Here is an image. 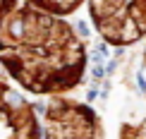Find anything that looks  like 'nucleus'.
I'll list each match as a JSON object with an SVG mask.
<instances>
[{
  "label": "nucleus",
  "mask_w": 146,
  "mask_h": 139,
  "mask_svg": "<svg viewBox=\"0 0 146 139\" xmlns=\"http://www.w3.org/2000/svg\"><path fill=\"white\" fill-rule=\"evenodd\" d=\"M27 3H31L36 7L46 10V12H53V15L70 17V15H74L86 0H27Z\"/></svg>",
  "instance_id": "obj_5"
},
{
  "label": "nucleus",
  "mask_w": 146,
  "mask_h": 139,
  "mask_svg": "<svg viewBox=\"0 0 146 139\" xmlns=\"http://www.w3.org/2000/svg\"><path fill=\"white\" fill-rule=\"evenodd\" d=\"M41 122L43 139H106L98 113L70 96H53L43 108Z\"/></svg>",
  "instance_id": "obj_3"
},
{
  "label": "nucleus",
  "mask_w": 146,
  "mask_h": 139,
  "mask_svg": "<svg viewBox=\"0 0 146 139\" xmlns=\"http://www.w3.org/2000/svg\"><path fill=\"white\" fill-rule=\"evenodd\" d=\"M139 82H141V91L146 96V48H144V55H141V70H139Z\"/></svg>",
  "instance_id": "obj_8"
},
{
  "label": "nucleus",
  "mask_w": 146,
  "mask_h": 139,
  "mask_svg": "<svg viewBox=\"0 0 146 139\" xmlns=\"http://www.w3.org/2000/svg\"><path fill=\"white\" fill-rule=\"evenodd\" d=\"M0 139H43L36 106L5 79H0Z\"/></svg>",
  "instance_id": "obj_4"
},
{
  "label": "nucleus",
  "mask_w": 146,
  "mask_h": 139,
  "mask_svg": "<svg viewBox=\"0 0 146 139\" xmlns=\"http://www.w3.org/2000/svg\"><path fill=\"white\" fill-rule=\"evenodd\" d=\"M96 31L110 46H134L146 39V0H86Z\"/></svg>",
  "instance_id": "obj_2"
},
{
  "label": "nucleus",
  "mask_w": 146,
  "mask_h": 139,
  "mask_svg": "<svg viewBox=\"0 0 146 139\" xmlns=\"http://www.w3.org/2000/svg\"><path fill=\"white\" fill-rule=\"evenodd\" d=\"M86 43L67 17L24 0L0 29V67L34 96H67L86 74Z\"/></svg>",
  "instance_id": "obj_1"
},
{
  "label": "nucleus",
  "mask_w": 146,
  "mask_h": 139,
  "mask_svg": "<svg viewBox=\"0 0 146 139\" xmlns=\"http://www.w3.org/2000/svg\"><path fill=\"white\" fill-rule=\"evenodd\" d=\"M19 5V0H0V29H3L5 19L10 17V12Z\"/></svg>",
  "instance_id": "obj_7"
},
{
  "label": "nucleus",
  "mask_w": 146,
  "mask_h": 139,
  "mask_svg": "<svg viewBox=\"0 0 146 139\" xmlns=\"http://www.w3.org/2000/svg\"><path fill=\"white\" fill-rule=\"evenodd\" d=\"M120 139H146V115L137 122H125L120 127Z\"/></svg>",
  "instance_id": "obj_6"
}]
</instances>
